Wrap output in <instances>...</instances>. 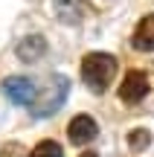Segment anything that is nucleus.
<instances>
[{
  "label": "nucleus",
  "mask_w": 154,
  "mask_h": 157,
  "mask_svg": "<svg viewBox=\"0 0 154 157\" xmlns=\"http://www.w3.org/2000/svg\"><path fill=\"white\" fill-rule=\"evenodd\" d=\"M116 76V58L108 52H90L81 58V78L93 93H105Z\"/></svg>",
  "instance_id": "nucleus-1"
},
{
  "label": "nucleus",
  "mask_w": 154,
  "mask_h": 157,
  "mask_svg": "<svg viewBox=\"0 0 154 157\" xmlns=\"http://www.w3.org/2000/svg\"><path fill=\"white\" fill-rule=\"evenodd\" d=\"M67 90H70L67 76H50L47 87L41 90V96L35 99V105H32V113H35V117H52V113L64 105Z\"/></svg>",
  "instance_id": "nucleus-2"
},
{
  "label": "nucleus",
  "mask_w": 154,
  "mask_h": 157,
  "mask_svg": "<svg viewBox=\"0 0 154 157\" xmlns=\"http://www.w3.org/2000/svg\"><path fill=\"white\" fill-rule=\"evenodd\" d=\"M3 93L9 102H15V105H35V99H38V90H35L32 78L26 76H9L3 82Z\"/></svg>",
  "instance_id": "nucleus-3"
},
{
  "label": "nucleus",
  "mask_w": 154,
  "mask_h": 157,
  "mask_svg": "<svg viewBox=\"0 0 154 157\" xmlns=\"http://www.w3.org/2000/svg\"><path fill=\"white\" fill-rule=\"evenodd\" d=\"M145 93H148V76H145V73L131 70V73L122 78V84H119V99L125 102V105H137V102H143Z\"/></svg>",
  "instance_id": "nucleus-4"
},
{
  "label": "nucleus",
  "mask_w": 154,
  "mask_h": 157,
  "mask_svg": "<svg viewBox=\"0 0 154 157\" xmlns=\"http://www.w3.org/2000/svg\"><path fill=\"white\" fill-rule=\"evenodd\" d=\"M96 134H99V125H96V119H90V117H76L73 122H70V128H67L70 143H76V146H85V143L96 140Z\"/></svg>",
  "instance_id": "nucleus-5"
},
{
  "label": "nucleus",
  "mask_w": 154,
  "mask_h": 157,
  "mask_svg": "<svg viewBox=\"0 0 154 157\" xmlns=\"http://www.w3.org/2000/svg\"><path fill=\"white\" fill-rule=\"evenodd\" d=\"M134 47L140 52H154V15H145L134 29Z\"/></svg>",
  "instance_id": "nucleus-6"
},
{
  "label": "nucleus",
  "mask_w": 154,
  "mask_h": 157,
  "mask_svg": "<svg viewBox=\"0 0 154 157\" xmlns=\"http://www.w3.org/2000/svg\"><path fill=\"white\" fill-rule=\"evenodd\" d=\"M44 52H47V44L41 35H26L17 44V58H23V61H38Z\"/></svg>",
  "instance_id": "nucleus-7"
},
{
  "label": "nucleus",
  "mask_w": 154,
  "mask_h": 157,
  "mask_svg": "<svg viewBox=\"0 0 154 157\" xmlns=\"http://www.w3.org/2000/svg\"><path fill=\"white\" fill-rule=\"evenodd\" d=\"M55 12L61 21L76 23L81 17V0H55Z\"/></svg>",
  "instance_id": "nucleus-8"
},
{
  "label": "nucleus",
  "mask_w": 154,
  "mask_h": 157,
  "mask_svg": "<svg viewBox=\"0 0 154 157\" xmlns=\"http://www.w3.org/2000/svg\"><path fill=\"white\" fill-rule=\"evenodd\" d=\"M29 157H64V151H61V146H58V143L44 140V143H38V146L32 148V154H29Z\"/></svg>",
  "instance_id": "nucleus-9"
},
{
  "label": "nucleus",
  "mask_w": 154,
  "mask_h": 157,
  "mask_svg": "<svg viewBox=\"0 0 154 157\" xmlns=\"http://www.w3.org/2000/svg\"><path fill=\"white\" fill-rule=\"evenodd\" d=\"M148 143H151V134H148L145 128H137V131H131V134H128V146H131L134 151L148 148Z\"/></svg>",
  "instance_id": "nucleus-10"
},
{
  "label": "nucleus",
  "mask_w": 154,
  "mask_h": 157,
  "mask_svg": "<svg viewBox=\"0 0 154 157\" xmlns=\"http://www.w3.org/2000/svg\"><path fill=\"white\" fill-rule=\"evenodd\" d=\"M0 157H21V146H15V143L3 146V148H0Z\"/></svg>",
  "instance_id": "nucleus-11"
},
{
  "label": "nucleus",
  "mask_w": 154,
  "mask_h": 157,
  "mask_svg": "<svg viewBox=\"0 0 154 157\" xmlns=\"http://www.w3.org/2000/svg\"><path fill=\"white\" fill-rule=\"evenodd\" d=\"M81 157H96V154H90V151H87V154H81Z\"/></svg>",
  "instance_id": "nucleus-12"
}]
</instances>
